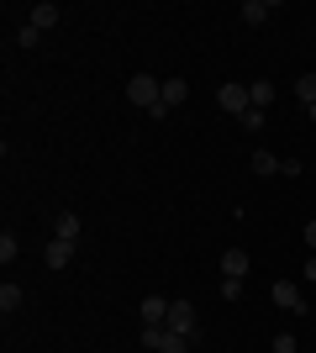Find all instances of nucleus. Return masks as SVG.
I'll list each match as a JSON object with an SVG mask.
<instances>
[{
  "label": "nucleus",
  "instance_id": "obj_14",
  "mask_svg": "<svg viewBox=\"0 0 316 353\" xmlns=\"http://www.w3.org/2000/svg\"><path fill=\"white\" fill-rule=\"evenodd\" d=\"M185 95H190V85H185V79H164V105H169V111H174Z\"/></svg>",
  "mask_w": 316,
  "mask_h": 353
},
{
  "label": "nucleus",
  "instance_id": "obj_5",
  "mask_svg": "<svg viewBox=\"0 0 316 353\" xmlns=\"http://www.w3.org/2000/svg\"><path fill=\"white\" fill-rule=\"evenodd\" d=\"M216 101H222L227 117H242V111H253V101H248V85H222V90H216Z\"/></svg>",
  "mask_w": 316,
  "mask_h": 353
},
{
  "label": "nucleus",
  "instance_id": "obj_19",
  "mask_svg": "<svg viewBox=\"0 0 316 353\" xmlns=\"http://www.w3.org/2000/svg\"><path fill=\"white\" fill-rule=\"evenodd\" d=\"M242 132H258V127H264V111H258V105H253V111H242Z\"/></svg>",
  "mask_w": 316,
  "mask_h": 353
},
{
  "label": "nucleus",
  "instance_id": "obj_23",
  "mask_svg": "<svg viewBox=\"0 0 316 353\" xmlns=\"http://www.w3.org/2000/svg\"><path fill=\"white\" fill-rule=\"evenodd\" d=\"M306 280H311V285H316V259H306Z\"/></svg>",
  "mask_w": 316,
  "mask_h": 353
},
{
  "label": "nucleus",
  "instance_id": "obj_22",
  "mask_svg": "<svg viewBox=\"0 0 316 353\" xmlns=\"http://www.w3.org/2000/svg\"><path fill=\"white\" fill-rule=\"evenodd\" d=\"M306 248H316V221H306Z\"/></svg>",
  "mask_w": 316,
  "mask_h": 353
},
{
  "label": "nucleus",
  "instance_id": "obj_8",
  "mask_svg": "<svg viewBox=\"0 0 316 353\" xmlns=\"http://www.w3.org/2000/svg\"><path fill=\"white\" fill-rule=\"evenodd\" d=\"M69 264H74V243L53 237V243H48V269H69Z\"/></svg>",
  "mask_w": 316,
  "mask_h": 353
},
{
  "label": "nucleus",
  "instance_id": "obj_21",
  "mask_svg": "<svg viewBox=\"0 0 316 353\" xmlns=\"http://www.w3.org/2000/svg\"><path fill=\"white\" fill-rule=\"evenodd\" d=\"M242 295V280H222V301H238Z\"/></svg>",
  "mask_w": 316,
  "mask_h": 353
},
{
  "label": "nucleus",
  "instance_id": "obj_6",
  "mask_svg": "<svg viewBox=\"0 0 316 353\" xmlns=\"http://www.w3.org/2000/svg\"><path fill=\"white\" fill-rule=\"evenodd\" d=\"M269 301H274L280 311H295V316H306V301H301V290H295V280H280V285L269 290Z\"/></svg>",
  "mask_w": 316,
  "mask_h": 353
},
{
  "label": "nucleus",
  "instance_id": "obj_17",
  "mask_svg": "<svg viewBox=\"0 0 316 353\" xmlns=\"http://www.w3.org/2000/svg\"><path fill=\"white\" fill-rule=\"evenodd\" d=\"M16 253H21V243H16V237H11V232H0V264H11Z\"/></svg>",
  "mask_w": 316,
  "mask_h": 353
},
{
  "label": "nucleus",
  "instance_id": "obj_16",
  "mask_svg": "<svg viewBox=\"0 0 316 353\" xmlns=\"http://www.w3.org/2000/svg\"><path fill=\"white\" fill-rule=\"evenodd\" d=\"M16 306H21V285L6 280V285H0V311H16Z\"/></svg>",
  "mask_w": 316,
  "mask_h": 353
},
{
  "label": "nucleus",
  "instance_id": "obj_9",
  "mask_svg": "<svg viewBox=\"0 0 316 353\" xmlns=\"http://www.w3.org/2000/svg\"><path fill=\"white\" fill-rule=\"evenodd\" d=\"M53 237H63V243H79V216H74V211H59V221H53Z\"/></svg>",
  "mask_w": 316,
  "mask_h": 353
},
{
  "label": "nucleus",
  "instance_id": "obj_1",
  "mask_svg": "<svg viewBox=\"0 0 316 353\" xmlns=\"http://www.w3.org/2000/svg\"><path fill=\"white\" fill-rule=\"evenodd\" d=\"M127 101H137L143 111H153V105L164 101V79H153V74H132V79H127Z\"/></svg>",
  "mask_w": 316,
  "mask_h": 353
},
{
  "label": "nucleus",
  "instance_id": "obj_2",
  "mask_svg": "<svg viewBox=\"0 0 316 353\" xmlns=\"http://www.w3.org/2000/svg\"><path fill=\"white\" fill-rule=\"evenodd\" d=\"M169 332H180V338H190L196 343L200 338V316H196V306H190V301H169Z\"/></svg>",
  "mask_w": 316,
  "mask_h": 353
},
{
  "label": "nucleus",
  "instance_id": "obj_10",
  "mask_svg": "<svg viewBox=\"0 0 316 353\" xmlns=\"http://www.w3.org/2000/svg\"><path fill=\"white\" fill-rule=\"evenodd\" d=\"M269 16H274V6H269V0H248V6H242V21H248V27H264Z\"/></svg>",
  "mask_w": 316,
  "mask_h": 353
},
{
  "label": "nucleus",
  "instance_id": "obj_11",
  "mask_svg": "<svg viewBox=\"0 0 316 353\" xmlns=\"http://www.w3.org/2000/svg\"><path fill=\"white\" fill-rule=\"evenodd\" d=\"M32 27H37V32H48V27H59V6H32Z\"/></svg>",
  "mask_w": 316,
  "mask_h": 353
},
{
  "label": "nucleus",
  "instance_id": "obj_13",
  "mask_svg": "<svg viewBox=\"0 0 316 353\" xmlns=\"http://www.w3.org/2000/svg\"><path fill=\"white\" fill-rule=\"evenodd\" d=\"M248 101H253L258 111H269V101H274V85H269V79H253V85H248Z\"/></svg>",
  "mask_w": 316,
  "mask_h": 353
},
{
  "label": "nucleus",
  "instance_id": "obj_18",
  "mask_svg": "<svg viewBox=\"0 0 316 353\" xmlns=\"http://www.w3.org/2000/svg\"><path fill=\"white\" fill-rule=\"evenodd\" d=\"M37 43H43V32L32 27V21H27V27H21V32H16V48H37Z\"/></svg>",
  "mask_w": 316,
  "mask_h": 353
},
{
  "label": "nucleus",
  "instance_id": "obj_7",
  "mask_svg": "<svg viewBox=\"0 0 316 353\" xmlns=\"http://www.w3.org/2000/svg\"><path fill=\"white\" fill-rule=\"evenodd\" d=\"M242 274H248V253H242V248H227L222 253V280H242Z\"/></svg>",
  "mask_w": 316,
  "mask_h": 353
},
{
  "label": "nucleus",
  "instance_id": "obj_12",
  "mask_svg": "<svg viewBox=\"0 0 316 353\" xmlns=\"http://www.w3.org/2000/svg\"><path fill=\"white\" fill-rule=\"evenodd\" d=\"M280 163H285V159H274L269 148H258V153H253V174H264V179H269V174H280Z\"/></svg>",
  "mask_w": 316,
  "mask_h": 353
},
{
  "label": "nucleus",
  "instance_id": "obj_24",
  "mask_svg": "<svg viewBox=\"0 0 316 353\" xmlns=\"http://www.w3.org/2000/svg\"><path fill=\"white\" fill-rule=\"evenodd\" d=\"M306 117H311V121H316V105H306Z\"/></svg>",
  "mask_w": 316,
  "mask_h": 353
},
{
  "label": "nucleus",
  "instance_id": "obj_15",
  "mask_svg": "<svg viewBox=\"0 0 316 353\" xmlns=\"http://www.w3.org/2000/svg\"><path fill=\"white\" fill-rule=\"evenodd\" d=\"M295 101H301V105H316V74H301V79H295Z\"/></svg>",
  "mask_w": 316,
  "mask_h": 353
},
{
  "label": "nucleus",
  "instance_id": "obj_20",
  "mask_svg": "<svg viewBox=\"0 0 316 353\" xmlns=\"http://www.w3.org/2000/svg\"><path fill=\"white\" fill-rule=\"evenodd\" d=\"M269 348H274V353H295V338H290V332H280V338H274Z\"/></svg>",
  "mask_w": 316,
  "mask_h": 353
},
{
  "label": "nucleus",
  "instance_id": "obj_4",
  "mask_svg": "<svg viewBox=\"0 0 316 353\" xmlns=\"http://www.w3.org/2000/svg\"><path fill=\"white\" fill-rule=\"evenodd\" d=\"M137 322L143 327H164L169 322V301L164 295H143V301H137Z\"/></svg>",
  "mask_w": 316,
  "mask_h": 353
},
{
  "label": "nucleus",
  "instance_id": "obj_3",
  "mask_svg": "<svg viewBox=\"0 0 316 353\" xmlns=\"http://www.w3.org/2000/svg\"><path fill=\"white\" fill-rule=\"evenodd\" d=\"M143 348H153V353H190V338L169 332V327H143Z\"/></svg>",
  "mask_w": 316,
  "mask_h": 353
}]
</instances>
